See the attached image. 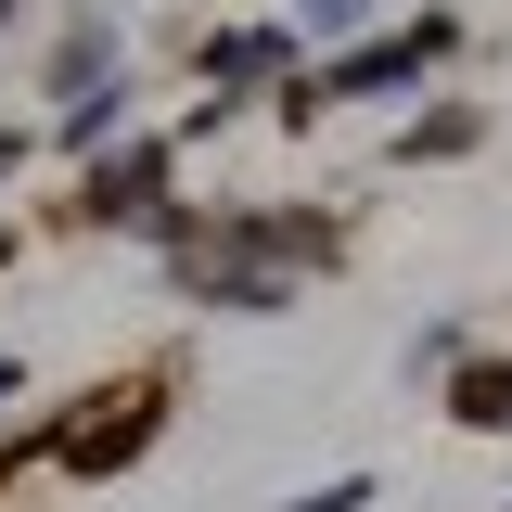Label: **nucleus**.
<instances>
[{
  "label": "nucleus",
  "mask_w": 512,
  "mask_h": 512,
  "mask_svg": "<svg viewBox=\"0 0 512 512\" xmlns=\"http://www.w3.org/2000/svg\"><path fill=\"white\" fill-rule=\"evenodd\" d=\"M308 13H320V26H346V13H359V0H308Z\"/></svg>",
  "instance_id": "nucleus-1"
}]
</instances>
